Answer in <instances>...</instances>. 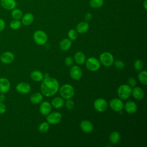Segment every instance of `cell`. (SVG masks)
I'll return each mask as SVG.
<instances>
[{
    "label": "cell",
    "instance_id": "cell-1",
    "mask_svg": "<svg viewBox=\"0 0 147 147\" xmlns=\"http://www.w3.org/2000/svg\"><path fill=\"white\" fill-rule=\"evenodd\" d=\"M59 89V83L53 78H44L40 86L42 94L46 96H51L57 93Z\"/></svg>",
    "mask_w": 147,
    "mask_h": 147
},
{
    "label": "cell",
    "instance_id": "cell-2",
    "mask_svg": "<svg viewBox=\"0 0 147 147\" xmlns=\"http://www.w3.org/2000/svg\"><path fill=\"white\" fill-rule=\"evenodd\" d=\"M60 94L61 96L65 99H70L74 96L75 94L74 88L71 84H64L60 88Z\"/></svg>",
    "mask_w": 147,
    "mask_h": 147
},
{
    "label": "cell",
    "instance_id": "cell-3",
    "mask_svg": "<svg viewBox=\"0 0 147 147\" xmlns=\"http://www.w3.org/2000/svg\"><path fill=\"white\" fill-rule=\"evenodd\" d=\"M132 88L128 84H122L117 90V94L121 99H127L131 94Z\"/></svg>",
    "mask_w": 147,
    "mask_h": 147
},
{
    "label": "cell",
    "instance_id": "cell-4",
    "mask_svg": "<svg viewBox=\"0 0 147 147\" xmlns=\"http://www.w3.org/2000/svg\"><path fill=\"white\" fill-rule=\"evenodd\" d=\"M33 40L36 44L38 45H44L48 40V36L45 32L38 30L35 31L33 34Z\"/></svg>",
    "mask_w": 147,
    "mask_h": 147
},
{
    "label": "cell",
    "instance_id": "cell-5",
    "mask_svg": "<svg viewBox=\"0 0 147 147\" xmlns=\"http://www.w3.org/2000/svg\"><path fill=\"white\" fill-rule=\"evenodd\" d=\"M100 63L106 67H110L114 63V57L109 52H103L99 56Z\"/></svg>",
    "mask_w": 147,
    "mask_h": 147
},
{
    "label": "cell",
    "instance_id": "cell-6",
    "mask_svg": "<svg viewBox=\"0 0 147 147\" xmlns=\"http://www.w3.org/2000/svg\"><path fill=\"white\" fill-rule=\"evenodd\" d=\"M86 66L89 71H96L100 68V63L96 58L91 57L87 60L86 62Z\"/></svg>",
    "mask_w": 147,
    "mask_h": 147
},
{
    "label": "cell",
    "instance_id": "cell-7",
    "mask_svg": "<svg viewBox=\"0 0 147 147\" xmlns=\"http://www.w3.org/2000/svg\"><path fill=\"white\" fill-rule=\"evenodd\" d=\"M62 118L61 113L59 112H53L47 115V122L51 125H56L59 123Z\"/></svg>",
    "mask_w": 147,
    "mask_h": 147
},
{
    "label": "cell",
    "instance_id": "cell-8",
    "mask_svg": "<svg viewBox=\"0 0 147 147\" xmlns=\"http://www.w3.org/2000/svg\"><path fill=\"white\" fill-rule=\"evenodd\" d=\"M94 109L98 112H104L107 108V103L103 98H98L94 103Z\"/></svg>",
    "mask_w": 147,
    "mask_h": 147
},
{
    "label": "cell",
    "instance_id": "cell-9",
    "mask_svg": "<svg viewBox=\"0 0 147 147\" xmlns=\"http://www.w3.org/2000/svg\"><path fill=\"white\" fill-rule=\"evenodd\" d=\"M110 106L114 111L119 112L123 109L124 105L123 102L120 99L114 98L110 100Z\"/></svg>",
    "mask_w": 147,
    "mask_h": 147
},
{
    "label": "cell",
    "instance_id": "cell-10",
    "mask_svg": "<svg viewBox=\"0 0 147 147\" xmlns=\"http://www.w3.org/2000/svg\"><path fill=\"white\" fill-rule=\"evenodd\" d=\"M14 60V54L10 51L3 52L0 55V61L3 64H10Z\"/></svg>",
    "mask_w": 147,
    "mask_h": 147
},
{
    "label": "cell",
    "instance_id": "cell-11",
    "mask_svg": "<svg viewBox=\"0 0 147 147\" xmlns=\"http://www.w3.org/2000/svg\"><path fill=\"white\" fill-rule=\"evenodd\" d=\"M69 74L73 79L78 80L81 79L83 75V72L80 67L78 65H74L70 69Z\"/></svg>",
    "mask_w": 147,
    "mask_h": 147
},
{
    "label": "cell",
    "instance_id": "cell-12",
    "mask_svg": "<svg viewBox=\"0 0 147 147\" xmlns=\"http://www.w3.org/2000/svg\"><path fill=\"white\" fill-rule=\"evenodd\" d=\"M16 91L22 94H26L30 91L31 87L26 82H20L16 86Z\"/></svg>",
    "mask_w": 147,
    "mask_h": 147
},
{
    "label": "cell",
    "instance_id": "cell-13",
    "mask_svg": "<svg viewBox=\"0 0 147 147\" xmlns=\"http://www.w3.org/2000/svg\"><path fill=\"white\" fill-rule=\"evenodd\" d=\"M52 109L51 104L48 101L42 102L39 107L40 113L43 115H47L51 113Z\"/></svg>",
    "mask_w": 147,
    "mask_h": 147
},
{
    "label": "cell",
    "instance_id": "cell-14",
    "mask_svg": "<svg viewBox=\"0 0 147 147\" xmlns=\"http://www.w3.org/2000/svg\"><path fill=\"white\" fill-rule=\"evenodd\" d=\"M1 6L5 10H11L16 7V0H0Z\"/></svg>",
    "mask_w": 147,
    "mask_h": 147
},
{
    "label": "cell",
    "instance_id": "cell-15",
    "mask_svg": "<svg viewBox=\"0 0 147 147\" xmlns=\"http://www.w3.org/2000/svg\"><path fill=\"white\" fill-rule=\"evenodd\" d=\"M10 88V83L6 78H0V92L5 94L7 92Z\"/></svg>",
    "mask_w": 147,
    "mask_h": 147
},
{
    "label": "cell",
    "instance_id": "cell-16",
    "mask_svg": "<svg viewBox=\"0 0 147 147\" xmlns=\"http://www.w3.org/2000/svg\"><path fill=\"white\" fill-rule=\"evenodd\" d=\"M123 107L125 108V111L128 114H130L135 113L137 110V106L136 103L132 100L127 101L125 104V106H123Z\"/></svg>",
    "mask_w": 147,
    "mask_h": 147
},
{
    "label": "cell",
    "instance_id": "cell-17",
    "mask_svg": "<svg viewBox=\"0 0 147 147\" xmlns=\"http://www.w3.org/2000/svg\"><path fill=\"white\" fill-rule=\"evenodd\" d=\"M80 126L83 131L86 133H91L94 129L92 123L88 120H83L80 123Z\"/></svg>",
    "mask_w": 147,
    "mask_h": 147
},
{
    "label": "cell",
    "instance_id": "cell-18",
    "mask_svg": "<svg viewBox=\"0 0 147 147\" xmlns=\"http://www.w3.org/2000/svg\"><path fill=\"white\" fill-rule=\"evenodd\" d=\"M21 23L25 26L30 25L34 21V16L31 13H26L21 18Z\"/></svg>",
    "mask_w": 147,
    "mask_h": 147
},
{
    "label": "cell",
    "instance_id": "cell-19",
    "mask_svg": "<svg viewBox=\"0 0 147 147\" xmlns=\"http://www.w3.org/2000/svg\"><path fill=\"white\" fill-rule=\"evenodd\" d=\"M131 94L137 100H141L143 99L144 96V92L140 87H134L131 90Z\"/></svg>",
    "mask_w": 147,
    "mask_h": 147
},
{
    "label": "cell",
    "instance_id": "cell-20",
    "mask_svg": "<svg viewBox=\"0 0 147 147\" xmlns=\"http://www.w3.org/2000/svg\"><path fill=\"white\" fill-rule=\"evenodd\" d=\"M89 29V24L88 22L81 21L78 24L76 27V30L78 33L83 34L86 33Z\"/></svg>",
    "mask_w": 147,
    "mask_h": 147
},
{
    "label": "cell",
    "instance_id": "cell-21",
    "mask_svg": "<svg viewBox=\"0 0 147 147\" xmlns=\"http://www.w3.org/2000/svg\"><path fill=\"white\" fill-rule=\"evenodd\" d=\"M72 45V41L69 38H63L61 40L59 44L60 48L63 51H67L70 49Z\"/></svg>",
    "mask_w": 147,
    "mask_h": 147
},
{
    "label": "cell",
    "instance_id": "cell-22",
    "mask_svg": "<svg viewBox=\"0 0 147 147\" xmlns=\"http://www.w3.org/2000/svg\"><path fill=\"white\" fill-rule=\"evenodd\" d=\"M30 78L35 82H41L44 79V75L42 73L38 70L33 71L30 74Z\"/></svg>",
    "mask_w": 147,
    "mask_h": 147
},
{
    "label": "cell",
    "instance_id": "cell-23",
    "mask_svg": "<svg viewBox=\"0 0 147 147\" xmlns=\"http://www.w3.org/2000/svg\"><path fill=\"white\" fill-rule=\"evenodd\" d=\"M74 59L78 64L82 65L86 61V56L82 52L78 51L75 54Z\"/></svg>",
    "mask_w": 147,
    "mask_h": 147
},
{
    "label": "cell",
    "instance_id": "cell-24",
    "mask_svg": "<svg viewBox=\"0 0 147 147\" xmlns=\"http://www.w3.org/2000/svg\"><path fill=\"white\" fill-rule=\"evenodd\" d=\"M64 102L62 98L57 96L54 98L51 102V105L55 109H60L64 105Z\"/></svg>",
    "mask_w": 147,
    "mask_h": 147
},
{
    "label": "cell",
    "instance_id": "cell-25",
    "mask_svg": "<svg viewBox=\"0 0 147 147\" xmlns=\"http://www.w3.org/2000/svg\"><path fill=\"white\" fill-rule=\"evenodd\" d=\"M43 99V96L40 92L33 93L30 97V100L32 103L38 104Z\"/></svg>",
    "mask_w": 147,
    "mask_h": 147
},
{
    "label": "cell",
    "instance_id": "cell-26",
    "mask_svg": "<svg viewBox=\"0 0 147 147\" xmlns=\"http://www.w3.org/2000/svg\"><path fill=\"white\" fill-rule=\"evenodd\" d=\"M120 134L117 131H114L111 132L109 136V140L110 142L113 144H117L120 140Z\"/></svg>",
    "mask_w": 147,
    "mask_h": 147
},
{
    "label": "cell",
    "instance_id": "cell-27",
    "mask_svg": "<svg viewBox=\"0 0 147 147\" xmlns=\"http://www.w3.org/2000/svg\"><path fill=\"white\" fill-rule=\"evenodd\" d=\"M23 16L22 11L21 10L18 8H14L11 10V16L13 20H20Z\"/></svg>",
    "mask_w": 147,
    "mask_h": 147
},
{
    "label": "cell",
    "instance_id": "cell-28",
    "mask_svg": "<svg viewBox=\"0 0 147 147\" xmlns=\"http://www.w3.org/2000/svg\"><path fill=\"white\" fill-rule=\"evenodd\" d=\"M147 72L146 70L142 71L138 75V79L141 83L146 85L147 84Z\"/></svg>",
    "mask_w": 147,
    "mask_h": 147
},
{
    "label": "cell",
    "instance_id": "cell-29",
    "mask_svg": "<svg viewBox=\"0 0 147 147\" xmlns=\"http://www.w3.org/2000/svg\"><path fill=\"white\" fill-rule=\"evenodd\" d=\"M103 0H90L89 2L90 6L94 9L101 7L103 5Z\"/></svg>",
    "mask_w": 147,
    "mask_h": 147
},
{
    "label": "cell",
    "instance_id": "cell-30",
    "mask_svg": "<svg viewBox=\"0 0 147 147\" xmlns=\"http://www.w3.org/2000/svg\"><path fill=\"white\" fill-rule=\"evenodd\" d=\"M49 123L48 122H43L41 123L38 127V130L41 133H44L47 132L49 130Z\"/></svg>",
    "mask_w": 147,
    "mask_h": 147
},
{
    "label": "cell",
    "instance_id": "cell-31",
    "mask_svg": "<svg viewBox=\"0 0 147 147\" xmlns=\"http://www.w3.org/2000/svg\"><path fill=\"white\" fill-rule=\"evenodd\" d=\"M22 23L21 21L18 20H13L9 24V26L11 29L17 30L21 26Z\"/></svg>",
    "mask_w": 147,
    "mask_h": 147
},
{
    "label": "cell",
    "instance_id": "cell-32",
    "mask_svg": "<svg viewBox=\"0 0 147 147\" xmlns=\"http://www.w3.org/2000/svg\"><path fill=\"white\" fill-rule=\"evenodd\" d=\"M68 38L71 40H75L78 36V33L75 29H71L68 32Z\"/></svg>",
    "mask_w": 147,
    "mask_h": 147
},
{
    "label": "cell",
    "instance_id": "cell-33",
    "mask_svg": "<svg viewBox=\"0 0 147 147\" xmlns=\"http://www.w3.org/2000/svg\"><path fill=\"white\" fill-rule=\"evenodd\" d=\"M143 67H144V64L141 60L138 59L134 61V67L136 71H141L143 68Z\"/></svg>",
    "mask_w": 147,
    "mask_h": 147
},
{
    "label": "cell",
    "instance_id": "cell-34",
    "mask_svg": "<svg viewBox=\"0 0 147 147\" xmlns=\"http://www.w3.org/2000/svg\"><path fill=\"white\" fill-rule=\"evenodd\" d=\"M74 102L70 99H67L66 102H65V107H67V109L68 110H71L74 108Z\"/></svg>",
    "mask_w": 147,
    "mask_h": 147
},
{
    "label": "cell",
    "instance_id": "cell-35",
    "mask_svg": "<svg viewBox=\"0 0 147 147\" xmlns=\"http://www.w3.org/2000/svg\"><path fill=\"white\" fill-rule=\"evenodd\" d=\"M114 65L116 68L122 69L125 67V63L121 60H117L114 62Z\"/></svg>",
    "mask_w": 147,
    "mask_h": 147
},
{
    "label": "cell",
    "instance_id": "cell-36",
    "mask_svg": "<svg viewBox=\"0 0 147 147\" xmlns=\"http://www.w3.org/2000/svg\"><path fill=\"white\" fill-rule=\"evenodd\" d=\"M64 63L67 66V67H70L74 63V60L72 57H70V56H67L65 57V60H64Z\"/></svg>",
    "mask_w": 147,
    "mask_h": 147
},
{
    "label": "cell",
    "instance_id": "cell-37",
    "mask_svg": "<svg viewBox=\"0 0 147 147\" xmlns=\"http://www.w3.org/2000/svg\"><path fill=\"white\" fill-rule=\"evenodd\" d=\"M127 82H128V85L129 86H130L131 87H134L136 86L137 83H136V80L134 78H130L128 79L127 80Z\"/></svg>",
    "mask_w": 147,
    "mask_h": 147
},
{
    "label": "cell",
    "instance_id": "cell-38",
    "mask_svg": "<svg viewBox=\"0 0 147 147\" xmlns=\"http://www.w3.org/2000/svg\"><path fill=\"white\" fill-rule=\"evenodd\" d=\"M6 111V106L2 102H0V114H3Z\"/></svg>",
    "mask_w": 147,
    "mask_h": 147
},
{
    "label": "cell",
    "instance_id": "cell-39",
    "mask_svg": "<svg viewBox=\"0 0 147 147\" xmlns=\"http://www.w3.org/2000/svg\"><path fill=\"white\" fill-rule=\"evenodd\" d=\"M92 18V14L90 12H87L86 13V14L84 15V20L86 22H88L90 21H91Z\"/></svg>",
    "mask_w": 147,
    "mask_h": 147
},
{
    "label": "cell",
    "instance_id": "cell-40",
    "mask_svg": "<svg viewBox=\"0 0 147 147\" xmlns=\"http://www.w3.org/2000/svg\"><path fill=\"white\" fill-rule=\"evenodd\" d=\"M5 26L6 24L5 21L0 18V32L4 30V29L5 28Z\"/></svg>",
    "mask_w": 147,
    "mask_h": 147
},
{
    "label": "cell",
    "instance_id": "cell-41",
    "mask_svg": "<svg viewBox=\"0 0 147 147\" xmlns=\"http://www.w3.org/2000/svg\"><path fill=\"white\" fill-rule=\"evenodd\" d=\"M5 100V96L3 93L0 92V102H3Z\"/></svg>",
    "mask_w": 147,
    "mask_h": 147
},
{
    "label": "cell",
    "instance_id": "cell-42",
    "mask_svg": "<svg viewBox=\"0 0 147 147\" xmlns=\"http://www.w3.org/2000/svg\"><path fill=\"white\" fill-rule=\"evenodd\" d=\"M143 6L145 8V10L147 9V0H144V2H143Z\"/></svg>",
    "mask_w": 147,
    "mask_h": 147
},
{
    "label": "cell",
    "instance_id": "cell-43",
    "mask_svg": "<svg viewBox=\"0 0 147 147\" xmlns=\"http://www.w3.org/2000/svg\"><path fill=\"white\" fill-rule=\"evenodd\" d=\"M49 77V75L48 73H45L44 75V78H48Z\"/></svg>",
    "mask_w": 147,
    "mask_h": 147
}]
</instances>
